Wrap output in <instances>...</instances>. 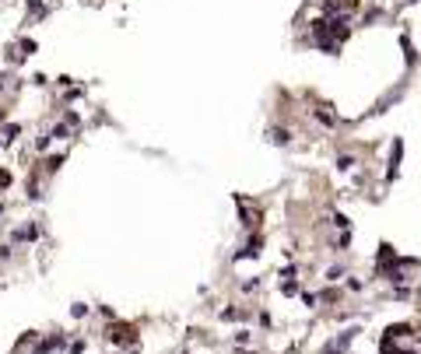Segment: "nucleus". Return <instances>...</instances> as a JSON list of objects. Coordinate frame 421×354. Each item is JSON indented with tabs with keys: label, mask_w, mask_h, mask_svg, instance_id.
Returning <instances> with one entry per match:
<instances>
[{
	"label": "nucleus",
	"mask_w": 421,
	"mask_h": 354,
	"mask_svg": "<svg viewBox=\"0 0 421 354\" xmlns=\"http://www.w3.org/2000/svg\"><path fill=\"white\" fill-rule=\"evenodd\" d=\"M327 4V11H348V7H355L358 0H323Z\"/></svg>",
	"instance_id": "nucleus-1"
},
{
	"label": "nucleus",
	"mask_w": 421,
	"mask_h": 354,
	"mask_svg": "<svg viewBox=\"0 0 421 354\" xmlns=\"http://www.w3.org/2000/svg\"><path fill=\"white\" fill-rule=\"evenodd\" d=\"M407 333H411V326H404V323H397V326L386 330V337H407Z\"/></svg>",
	"instance_id": "nucleus-2"
},
{
	"label": "nucleus",
	"mask_w": 421,
	"mask_h": 354,
	"mask_svg": "<svg viewBox=\"0 0 421 354\" xmlns=\"http://www.w3.org/2000/svg\"><path fill=\"white\" fill-rule=\"evenodd\" d=\"M14 239H18V242H25V239H35V228H18V231H14Z\"/></svg>",
	"instance_id": "nucleus-3"
},
{
	"label": "nucleus",
	"mask_w": 421,
	"mask_h": 354,
	"mask_svg": "<svg viewBox=\"0 0 421 354\" xmlns=\"http://www.w3.org/2000/svg\"><path fill=\"white\" fill-rule=\"evenodd\" d=\"M271 140L274 144H288V130H271Z\"/></svg>",
	"instance_id": "nucleus-4"
},
{
	"label": "nucleus",
	"mask_w": 421,
	"mask_h": 354,
	"mask_svg": "<svg viewBox=\"0 0 421 354\" xmlns=\"http://www.w3.org/2000/svg\"><path fill=\"white\" fill-rule=\"evenodd\" d=\"M7 182H11V176H7V172H0V186H7Z\"/></svg>",
	"instance_id": "nucleus-5"
},
{
	"label": "nucleus",
	"mask_w": 421,
	"mask_h": 354,
	"mask_svg": "<svg viewBox=\"0 0 421 354\" xmlns=\"http://www.w3.org/2000/svg\"><path fill=\"white\" fill-rule=\"evenodd\" d=\"M397 354H414V351H397Z\"/></svg>",
	"instance_id": "nucleus-6"
}]
</instances>
